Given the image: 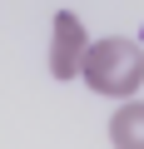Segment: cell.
<instances>
[{
  "label": "cell",
  "mask_w": 144,
  "mask_h": 149,
  "mask_svg": "<svg viewBox=\"0 0 144 149\" xmlns=\"http://www.w3.org/2000/svg\"><path fill=\"white\" fill-rule=\"evenodd\" d=\"M109 144L114 149H144V100H124L109 114Z\"/></svg>",
  "instance_id": "obj_3"
},
{
  "label": "cell",
  "mask_w": 144,
  "mask_h": 149,
  "mask_svg": "<svg viewBox=\"0 0 144 149\" xmlns=\"http://www.w3.org/2000/svg\"><path fill=\"white\" fill-rule=\"evenodd\" d=\"M80 80L104 100H134L139 85H144V50L124 35L90 40L85 60H80Z\"/></svg>",
  "instance_id": "obj_1"
},
{
  "label": "cell",
  "mask_w": 144,
  "mask_h": 149,
  "mask_svg": "<svg viewBox=\"0 0 144 149\" xmlns=\"http://www.w3.org/2000/svg\"><path fill=\"white\" fill-rule=\"evenodd\" d=\"M85 20L75 10H55V35H50V74L55 80H75L80 74V60H85Z\"/></svg>",
  "instance_id": "obj_2"
}]
</instances>
